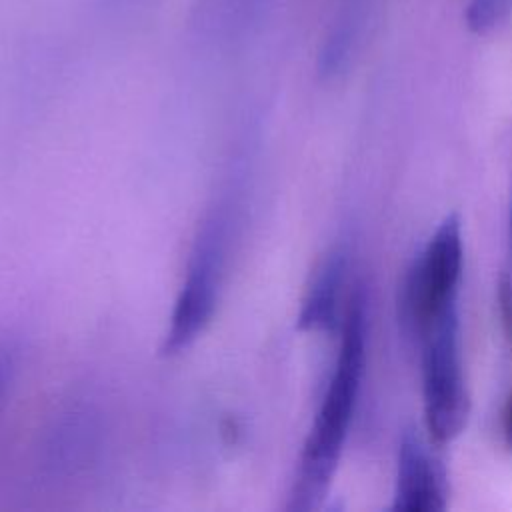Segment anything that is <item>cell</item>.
<instances>
[{"mask_svg":"<svg viewBox=\"0 0 512 512\" xmlns=\"http://www.w3.org/2000/svg\"><path fill=\"white\" fill-rule=\"evenodd\" d=\"M366 318L364 300L354 294L342 320L340 350L318 416L304 444L290 508L308 510L318 504L336 470L354 414L364 372Z\"/></svg>","mask_w":512,"mask_h":512,"instance_id":"cell-1","label":"cell"},{"mask_svg":"<svg viewBox=\"0 0 512 512\" xmlns=\"http://www.w3.org/2000/svg\"><path fill=\"white\" fill-rule=\"evenodd\" d=\"M422 402L424 424L436 444H446L460 434L468 416L458 352L456 306L438 314L422 332Z\"/></svg>","mask_w":512,"mask_h":512,"instance_id":"cell-2","label":"cell"},{"mask_svg":"<svg viewBox=\"0 0 512 512\" xmlns=\"http://www.w3.org/2000/svg\"><path fill=\"white\" fill-rule=\"evenodd\" d=\"M228 218L222 210L212 212L198 230L186 280L178 292L170 328L164 338V352L178 354L188 348L210 322L220 290V276L226 254Z\"/></svg>","mask_w":512,"mask_h":512,"instance_id":"cell-3","label":"cell"},{"mask_svg":"<svg viewBox=\"0 0 512 512\" xmlns=\"http://www.w3.org/2000/svg\"><path fill=\"white\" fill-rule=\"evenodd\" d=\"M462 272V234L456 216H448L416 262L404 296L408 322L422 332L438 314L456 306Z\"/></svg>","mask_w":512,"mask_h":512,"instance_id":"cell-4","label":"cell"},{"mask_svg":"<svg viewBox=\"0 0 512 512\" xmlns=\"http://www.w3.org/2000/svg\"><path fill=\"white\" fill-rule=\"evenodd\" d=\"M446 506V474L440 460L412 432L398 450L394 510L438 512Z\"/></svg>","mask_w":512,"mask_h":512,"instance_id":"cell-5","label":"cell"},{"mask_svg":"<svg viewBox=\"0 0 512 512\" xmlns=\"http://www.w3.org/2000/svg\"><path fill=\"white\" fill-rule=\"evenodd\" d=\"M344 284V254L332 252L320 264L300 310V328L326 330L338 318L340 294Z\"/></svg>","mask_w":512,"mask_h":512,"instance_id":"cell-6","label":"cell"},{"mask_svg":"<svg viewBox=\"0 0 512 512\" xmlns=\"http://www.w3.org/2000/svg\"><path fill=\"white\" fill-rule=\"evenodd\" d=\"M512 10V0H470L466 6V26L474 34H486L496 28Z\"/></svg>","mask_w":512,"mask_h":512,"instance_id":"cell-7","label":"cell"},{"mask_svg":"<svg viewBox=\"0 0 512 512\" xmlns=\"http://www.w3.org/2000/svg\"><path fill=\"white\" fill-rule=\"evenodd\" d=\"M354 44V24L350 20L340 22L328 36L322 54H320V68L324 74H334L342 68L346 58L350 56Z\"/></svg>","mask_w":512,"mask_h":512,"instance_id":"cell-8","label":"cell"},{"mask_svg":"<svg viewBox=\"0 0 512 512\" xmlns=\"http://www.w3.org/2000/svg\"><path fill=\"white\" fill-rule=\"evenodd\" d=\"M498 308H500L502 330L512 350V278H508L506 274L500 278V284H498Z\"/></svg>","mask_w":512,"mask_h":512,"instance_id":"cell-9","label":"cell"},{"mask_svg":"<svg viewBox=\"0 0 512 512\" xmlns=\"http://www.w3.org/2000/svg\"><path fill=\"white\" fill-rule=\"evenodd\" d=\"M502 436H504V444L512 450V388L502 406Z\"/></svg>","mask_w":512,"mask_h":512,"instance_id":"cell-10","label":"cell"},{"mask_svg":"<svg viewBox=\"0 0 512 512\" xmlns=\"http://www.w3.org/2000/svg\"><path fill=\"white\" fill-rule=\"evenodd\" d=\"M10 374H12V358L10 354H0V398L10 380Z\"/></svg>","mask_w":512,"mask_h":512,"instance_id":"cell-11","label":"cell"},{"mask_svg":"<svg viewBox=\"0 0 512 512\" xmlns=\"http://www.w3.org/2000/svg\"><path fill=\"white\" fill-rule=\"evenodd\" d=\"M510 234H512V218H510Z\"/></svg>","mask_w":512,"mask_h":512,"instance_id":"cell-12","label":"cell"}]
</instances>
